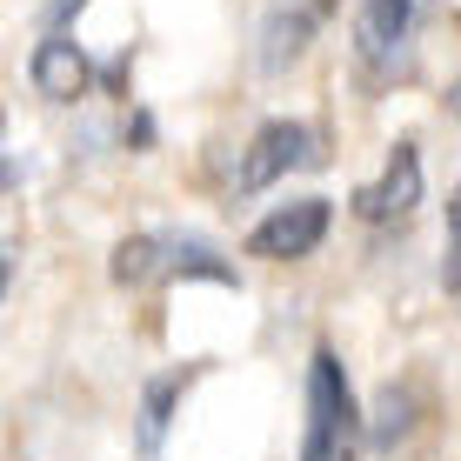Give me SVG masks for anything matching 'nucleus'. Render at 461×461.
I'll use <instances>...</instances> for the list:
<instances>
[{
  "instance_id": "f257e3e1",
  "label": "nucleus",
  "mask_w": 461,
  "mask_h": 461,
  "mask_svg": "<svg viewBox=\"0 0 461 461\" xmlns=\"http://www.w3.org/2000/svg\"><path fill=\"white\" fill-rule=\"evenodd\" d=\"M355 455H361L355 388H348L335 348H314V361H308V441H301V461H355Z\"/></svg>"
},
{
  "instance_id": "f03ea898",
  "label": "nucleus",
  "mask_w": 461,
  "mask_h": 461,
  "mask_svg": "<svg viewBox=\"0 0 461 461\" xmlns=\"http://www.w3.org/2000/svg\"><path fill=\"white\" fill-rule=\"evenodd\" d=\"M328 234V201H288V208H275L267 221H254L248 234V254L254 261H301V254H314Z\"/></svg>"
},
{
  "instance_id": "7ed1b4c3",
  "label": "nucleus",
  "mask_w": 461,
  "mask_h": 461,
  "mask_svg": "<svg viewBox=\"0 0 461 461\" xmlns=\"http://www.w3.org/2000/svg\"><path fill=\"white\" fill-rule=\"evenodd\" d=\"M415 201H421V154H415V140H394V148H388V167H381L375 181L355 194V214L381 228V221L415 214Z\"/></svg>"
},
{
  "instance_id": "20e7f679",
  "label": "nucleus",
  "mask_w": 461,
  "mask_h": 461,
  "mask_svg": "<svg viewBox=\"0 0 461 461\" xmlns=\"http://www.w3.org/2000/svg\"><path fill=\"white\" fill-rule=\"evenodd\" d=\"M308 140H314V134H308L301 121H267L261 134L248 140L241 174H234V187H241V194H261V187H275L288 167H301V161H308Z\"/></svg>"
},
{
  "instance_id": "39448f33",
  "label": "nucleus",
  "mask_w": 461,
  "mask_h": 461,
  "mask_svg": "<svg viewBox=\"0 0 461 461\" xmlns=\"http://www.w3.org/2000/svg\"><path fill=\"white\" fill-rule=\"evenodd\" d=\"M87 81H94V68H87V54L68 34H47L34 47V87L47 94V101H81Z\"/></svg>"
},
{
  "instance_id": "423d86ee",
  "label": "nucleus",
  "mask_w": 461,
  "mask_h": 461,
  "mask_svg": "<svg viewBox=\"0 0 461 461\" xmlns=\"http://www.w3.org/2000/svg\"><path fill=\"white\" fill-rule=\"evenodd\" d=\"M408 27H415V0H368L361 7V54L375 60V68H388V60H402L408 47Z\"/></svg>"
},
{
  "instance_id": "0eeeda50",
  "label": "nucleus",
  "mask_w": 461,
  "mask_h": 461,
  "mask_svg": "<svg viewBox=\"0 0 461 461\" xmlns=\"http://www.w3.org/2000/svg\"><path fill=\"white\" fill-rule=\"evenodd\" d=\"M161 267H174V241H161V234H134V241L114 248V281L121 288H140V281H154Z\"/></svg>"
},
{
  "instance_id": "6e6552de",
  "label": "nucleus",
  "mask_w": 461,
  "mask_h": 461,
  "mask_svg": "<svg viewBox=\"0 0 461 461\" xmlns=\"http://www.w3.org/2000/svg\"><path fill=\"white\" fill-rule=\"evenodd\" d=\"M187 381H194V368H174V375H154V381H148V402H140V448H161V435H167V408L181 402Z\"/></svg>"
},
{
  "instance_id": "1a4fd4ad",
  "label": "nucleus",
  "mask_w": 461,
  "mask_h": 461,
  "mask_svg": "<svg viewBox=\"0 0 461 461\" xmlns=\"http://www.w3.org/2000/svg\"><path fill=\"white\" fill-rule=\"evenodd\" d=\"M402 435H408V388H381V402H375V441H381V448H394Z\"/></svg>"
},
{
  "instance_id": "9d476101",
  "label": "nucleus",
  "mask_w": 461,
  "mask_h": 461,
  "mask_svg": "<svg viewBox=\"0 0 461 461\" xmlns=\"http://www.w3.org/2000/svg\"><path fill=\"white\" fill-rule=\"evenodd\" d=\"M441 275H448V294L461 301V187L448 194V267Z\"/></svg>"
}]
</instances>
